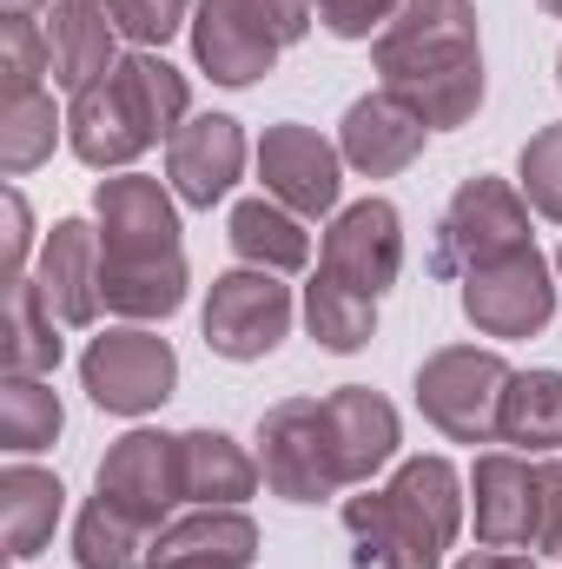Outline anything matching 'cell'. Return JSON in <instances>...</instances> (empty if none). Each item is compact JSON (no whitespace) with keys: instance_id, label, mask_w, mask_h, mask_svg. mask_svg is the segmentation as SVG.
Wrapping results in <instances>:
<instances>
[{"instance_id":"6da1fadb","label":"cell","mask_w":562,"mask_h":569,"mask_svg":"<svg viewBox=\"0 0 562 569\" xmlns=\"http://www.w3.org/2000/svg\"><path fill=\"white\" fill-rule=\"evenodd\" d=\"M100 226V291L107 311L127 325H159L185 305V246H179V192L145 172L100 179L93 192Z\"/></svg>"},{"instance_id":"7a4b0ae2","label":"cell","mask_w":562,"mask_h":569,"mask_svg":"<svg viewBox=\"0 0 562 569\" xmlns=\"http://www.w3.org/2000/svg\"><path fill=\"white\" fill-rule=\"evenodd\" d=\"M384 93H398L430 133L476 120L483 107V47L470 0H404L398 20L371 40Z\"/></svg>"},{"instance_id":"3957f363","label":"cell","mask_w":562,"mask_h":569,"mask_svg":"<svg viewBox=\"0 0 562 569\" xmlns=\"http://www.w3.org/2000/svg\"><path fill=\"white\" fill-rule=\"evenodd\" d=\"M192 120V87L172 60L127 53L113 73H100L87 93L67 107V146L93 172H127L145 146L172 140Z\"/></svg>"},{"instance_id":"277c9868","label":"cell","mask_w":562,"mask_h":569,"mask_svg":"<svg viewBox=\"0 0 562 569\" xmlns=\"http://www.w3.org/2000/svg\"><path fill=\"white\" fill-rule=\"evenodd\" d=\"M344 530L364 569H443L463 530V477L450 457H404L384 490L344 497Z\"/></svg>"},{"instance_id":"5b68a950","label":"cell","mask_w":562,"mask_h":569,"mask_svg":"<svg viewBox=\"0 0 562 569\" xmlns=\"http://www.w3.org/2000/svg\"><path fill=\"white\" fill-rule=\"evenodd\" d=\"M311 0H199L192 7V60L219 87H252L279 67L284 47L311 33Z\"/></svg>"},{"instance_id":"8992f818","label":"cell","mask_w":562,"mask_h":569,"mask_svg":"<svg viewBox=\"0 0 562 569\" xmlns=\"http://www.w3.org/2000/svg\"><path fill=\"white\" fill-rule=\"evenodd\" d=\"M510 358L483 345H443L418 365V411L450 443H496L503 425V391H510Z\"/></svg>"},{"instance_id":"52a82bcc","label":"cell","mask_w":562,"mask_h":569,"mask_svg":"<svg viewBox=\"0 0 562 569\" xmlns=\"http://www.w3.org/2000/svg\"><path fill=\"white\" fill-rule=\"evenodd\" d=\"M516 246H536V239H530V199H523L510 179L476 172V179H463V186L450 192V206H443V219H436L430 272H436V279H463V272H476V266H490V259H503V252H516Z\"/></svg>"},{"instance_id":"ba28073f","label":"cell","mask_w":562,"mask_h":569,"mask_svg":"<svg viewBox=\"0 0 562 569\" xmlns=\"http://www.w3.org/2000/svg\"><path fill=\"white\" fill-rule=\"evenodd\" d=\"M259 470H265V490L284 503H324L351 490L324 398H284L259 418Z\"/></svg>"},{"instance_id":"9c48e42d","label":"cell","mask_w":562,"mask_h":569,"mask_svg":"<svg viewBox=\"0 0 562 569\" xmlns=\"http://www.w3.org/2000/svg\"><path fill=\"white\" fill-rule=\"evenodd\" d=\"M80 385H87V398H93L100 411H113V418H145V411H159V405L172 398V385H179V351H172L159 331H145V325H113V331H100V338L87 345Z\"/></svg>"},{"instance_id":"30bf717a","label":"cell","mask_w":562,"mask_h":569,"mask_svg":"<svg viewBox=\"0 0 562 569\" xmlns=\"http://www.w3.org/2000/svg\"><path fill=\"white\" fill-rule=\"evenodd\" d=\"M205 345L232 365H259L272 358L284 338H291V284L279 272H259V266H239V272H219L205 291Z\"/></svg>"},{"instance_id":"8fae6325","label":"cell","mask_w":562,"mask_h":569,"mask_svg":"<svg viewBox=\"0 0 562 569\" xmlns=\"http://www.w3.org/2000/svg\"><path fill=\"white\" fill-rule=\"evenodd\" d=\"M463 318L483 338H536L556 318V266L536 246H516L476 272H463Z\"/></svg>"},{"instance_id":"7c38bea8","label":"cell","mask_w":562,"mask_h":569,"mask_svg":"<svg viewBox=\"0 0 562 569\" xmlns=\"http://www.w3.org/2000/svg\"><path fill=\"white\" fill-rule=\"evenodd\" d=\"M120 517H133L145 537H159L172 523V510L185 503L179 490V437L165 430H127L107 457H100V490Z\"/></svg>"},{"instance_id":"4fadbf2b","label":"cell","mask_w":562,"mask_h":569,"mask_svg":"<svg viewBox=\"0 0 562 569\" xmlns=\"http://www.w3.org/2000/svg\"><path fill=\"white\" fill-rule=\"evenodd\" d=\"M318 272L344 279L364 298H384L398 272H404V219L391 199H358V206H338L331 226H324V252H318Z\"/></svg>"},{"instance_id":"5bb4252c","label":"cell","mask_w":562,"mask_h":569,"mask_svg":"<svg viewBox=\"0 0 562 569\" xmlns=\"http://www.w3.org/2000/svg\"><path fill=\"white\" fill-rule=\"evenodd\" d=\"M259 179H265V199L291 206L298 219H324L338 212V192H344V152L318 127L279 120L259 140Z\"/></svg>"},{"instance_id":"9a60e30c","label":"cell","mask_w":562,"mask_h":569,"mask_svg":"<svg viewBox=\"0 0 562 569\" xmlns=\"http://www.w3.org/2000/svg\"><path fill=\"white\" fill-rule=\"evenodd\" d=\"M245 172V127L232 113H192L172 140H165V179L179 192V206L212 212Z\"/></svg>"},{"instance_id":"2e32d148","label":"cell","mask_w":562,"mask_h":569,"mask_svg":"<svg viewBox=\"0 0 562 569\" xmlns=\"http://www.w3.org/2000/svg\"><path fill=\"white\" fill-rule=\"evenodd\" d=\"M470 517H476V543L536 550V457L483 450L470 470Z\"/></svg>"},{"instance_id":"e0dca14e","label":"cell","mask_w":562,"mask_h":569,"mask_svg":"<svg viewBox=\"0 0 562 569\" xmlns=\"http://www.w3.org/2000/svg\"><path fill=\"white\" fill-rule=\"evenodd\" d=\"M423 140H430V127H423L398 93H384V87L364 93V100H351L344 120H338V152H344V166L364 172V179L404 172V166L423 152Z\"/></svg>"},{"instance_id":"ac0fdd59","label":"cell","mask_w":562,"mask_h":569,"mask_svg":"<svg viewBox=\"0 0 562 569\" xmlns=\"http://www.w3.org/2000/svg\"><path fill=\"white\" fill-rule=\"evenodd\" d=\"M33 284H40V298L53 305L60 325H73V331L93 325L100 305H107V291H100V226L60 219V226L47 232V246H40Z\"/></svg>"},{"instance_id":"d6986e66","label":"cell","mask_w":562,"mask_h":569,"mask_svg":"<svg viewBox=\"0 0 562 569\" xmlns=\"http://www.w3.org/2000/svg\"><path fill=\"white\" fill-rule=\"evenodd\" d=\"M259 523L245 510H192L152 537V569H252Z\"/></svg>"},{"instance_id":"ffe728a7","label":"cell","mask_w":562,"mask_h":569,"mask_svg":"<svg viewBox=\"0 0 562 569\" xmlns=\"http://www.w3.org/2000/svg\"><path fill=\"white\" fill-rule=\"evenodd\" d=\"M324 418H331V437H338V457H344L351 483H371L398 457V443H404V425H398L391 398L371 391V385H338L324 398Z\"/></svg>"},{"instance_id":"44dd1931","label":"cell","mask_w":562,"mask_h":569,"mask_svg":"<svg viewBox=\"0 0 562 569\" xmlns=\"http://www.w3.org/2000/svg\"><path fill=\"white\" fill-rule=\"evenodd\" d=\"M259 477H265L259 457L245 443H232L225 430H185L179 437V490L192 510H245Z\"/></svg>"},{"instance_id":"7402d4cb","label":"cell","mask_w":562,"mask_h":569,"mask_svg":"<svg viewBox=\"0 0 562 569\" xmlns=\"http://www.w3.org/2000/svg\"><path fill=\"white\" fill-rule=\"evenodd\" d=\"M47 47H53V80L67 93H87L100 73L120 67V27H113V13L100 0H53Z\"/></svg>"},{"instance_id":"603a6c76","label":"cell","mask_w":562,"mask_h":569,"mask_svg":"<svg viewBox=\"0 0 562 569\" xmlns=\"http://www.w3.org/2000/svg\"><path fill=\"white\" fill-rule=\"evenodd\" d=\"M225 239H232V252H239V266H259V272H304L311 266V232H304V219L279 206V199H239L232 206V226H225Z\"/></svg>"},{"instance_id":"cb8c5ba5","label":"cell","mask_w":562,"mask_h":569,"mask_svg":"<svg viewBox=\"0 0 562 569\" xmlns=\"http://www.w3.org/2000/svg\"><path fill=\"white\" fill-rule=\"evenodd\" d=\"M60 510H67V490H60L53 470H33V463H7L0 470V517H7V557L13 563L40 557V543L53 537Z\"/></svg>"},{"instance_id":"d4e9b609","label":"cell","mask_w":562,"mask_h":569,"mask_svg":"<svg viewBox=\"0 0 562 569\" xmlns=\"http://www.w3.org/2000/svg\"><path fill=\"white\" fill-rule=\"evenodd\" d=\"M496 443H516L523 457H556L562 450V371H516L510 378Z\"/></svg>"},{"instance_id":"484cf974","label":"cell","mask_w":562,"mask_h":569,"mask_svg":"<svg viewBox=\"0 0 562 569\" xmlns=\"http://www.w3.org/2000/svg\"><path fill=\"white\" fill-rule=\"evenodd\" d=\"M304 331H311L324 351L351 358V351H364V345L378 338V298H364V291H351L344 279L318 272V279L304 284Z\"/></svg>"},{"instance_id":"4316f807","label":"cell","mask_w":562,"mask_h":569,"mask_svg":"<svg viewBox=\"0 0 562 569\" xmlns=\"http://www.w3.org/2000/svg\"><path fill=\"white\" fill-rule=\"evenodd\" d=\"M53 305L40 298L33 272L13 279V305H7V378H53L60 365V331H53Z\"/></svg>"},{"instance_id":"83f0119b","label":"cell","mask_w":562,"mask_h":569,"mask_svg":"<svg viewBox=\"0 0 562 569\" xmlns=\"http://www.w3.org/2000/svg\"><path fill=\"white\" fill-rule=\"evenodd\" d=\"M73 557L80 569H152V537L133 517H120L107 497H93L73 517Z\"/></svg>"},{"instance_id":"f1b7e54d","label":"cell","mask_w":562,"mask_h":569,"mask_svg":"<svg viewBox=\"0 0 562 569\" xmlns=\"http://www.w3.org/2000/svg\"><path fill=\"white\" fill-rule=\"evenodd\" d=\"M67 133V120L53 113V93H13L0 100V172L20 179L40 159H53V140Z\"/></svg>"},{"instance_id":"f546056e","label":"cell","mask_w":562,"mask_h":569,"mask_svg":"<svg viewBox=\"0 0 562 569\" xmlns=\"http://www.w3.org/2000/svg\"><path fill=\"white\" fill-rule=\"evenodd\" d=\"M60 425H67V411H60V391L47 378H7L0 385V443L13 457L47 450L60 437Z\"/></svg>"},{"instance_id":"4dcf8cb0","label":"cell","mask_w":562,"mask_h":569,"mask_svg":"<svg viewBox=\"0 0 562 569\" xmlns=\"http://www.w3.org/2000/svg\"><path fill=\"white\" fill-rule=\"evenodd\" d=\"M47 73H53L47 27H40L33 13H7V20H0V87H7V100H13V93H40Z\"/></svg>"},{"instance_id":"1f68e13d","label":"cell","mask_w":562,"mask_h":569,"mask_svg":"<svg viewBox=\"0 0 562 569\" xmlns=\"http://www.w3.org/2000/svg\"><path fill=\"white\" fill-rule=\"evenodd\" d=\"M107 13H113V27H120V40H133L140 53L152 47H165L179 27H192L185 13H192V0H100Z\"/></svg>"},{"instance_id":"d6a6232c","label":"cell","mask_w":562,"mask_h":569,"mask_svg":"<svg viewBox=\"0 0 562 569\" xmlns=\"http://www.w3.org/2000/svg\"><path fill=\"white\" fill-rule=\"evenodd\" d=\"M523 199L562 226V127H543L536 140L523 146Z\"/></svg>"},{"instance_id":"836d02e7","label":"cell","mask_w":562,"mask_h":569,"mask_svg":"<svg viewBox=\"0 0 562 569\" xmlns=\"http://www.w3.org/2000/svg\"><path fill=\"white\" fill-rule=\"evenodd\" d=\"M398 7H404V0H311L318 27L338 33V40H378V33L398 20Z\"/></svg>"},{"instance_id":"e575fe53","label":"cell","mask_w":562,"mask_h":569,"mask_svg":"<svg viewBox=\"0 0 562 569\" xmlns=\"http://www.w3.org/2000/svg\"><path fill=\"white\" fill-rule=\"evenodd\" d=\"M536 550L562 557V450L536 457Z\"/></svg>"},{"instance_id":"d590c367","label":"cell","mask_w":562,"mask_h":569,"mask_svg":"<svg viewBox=\"0 0 562 569\" xmlns=\"http://www.w3.org/2000/svg\"><path fill=\"white\" fill-rule=\"evenodd\" d=\"M27 252H33V212L20 192H7V284L27 279Z\"/></svg>"},{"instance_id":"8d00e7d4","label":"cell","mask_w":562,"mask_h":569,"mask_svg":"<svg viewBox=\"0 0 562 569\" xmlns=\"http://www.w3.org/2000/svg\"><path fill=\"white\" fill-rule=\"evenodd\" d=\"M456 569H536V563H530L523 550H490V543H483V550L456 557Z\"/></svg>"},{"instance_id":"74e56055","label":"cell","mask_w":562,"mask_h":569,"mask_svg":"<svg viewBox=\"0 0 562 569\" xmlns=\"http://www.w3.org/2000/svg\"><path fill=\"white\" fill-rule=\"evenodd\" d=\"M7 13H33V0H7Z\"/></svg>"},{"instance_id":"f35d334b","label":"cell","mask_w":562,"mask_h":569,"mask_svg":"<svg viewBox=\"0 0 562 569\" xmlns=\"http://www.w3.org/2000/svg\"><path fill=\"white\" fill-rule=\"evenodd\" d=\"M536 7H543V13H556V20H562V0H536Z\"/></svg>"},{"instance_id":"ab89813d","label":"cell","mask_w":562,"mask_h":569,"mask_svg":"<svg viewBox=\"0 0 562 569\" xmlns=\"http://www.w3.org/2000/svg\"><path fill=\"white\" fill-rule=\"evenodd\" d=\"M556 284H562V246H556Z\"/></svg>"},{"instance_id":"60d3db41","label":"cell","mask_w":562,"mask_h":569,"mask_svg":"<svg viewBox=\"0 0 562 569\" xmlns=\"http://www.w3.org/2000/svg\"><path fill=\"white\" fill-rule=\"evenodd\" d=\"M556 87H562V53H556Z\"/></svg>"}]
</instances>
